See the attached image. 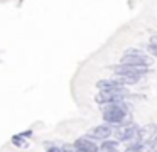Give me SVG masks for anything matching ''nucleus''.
Listing matches in <instances>:
<instances>
[{"instance_id":"nucleus-1","label":"nucleus","mask_w":157,"mask_h":152,"mask_svg":"<svg viewBox=\"0 0 157 152\" xmlns=\"http://www.w3.org/2000/svg\"><path fill=\"white\" fill-rule=\"evenodd\" d=\"M101 113L103 120L112 125H120V123H128L130 115H128V107L125 100L117 101V103H106L101 105Z\"/></svg>"},{"instance_id":"nucleus-2","label":"nucleus","mask_w":157,"mask_h":152,"mask_svg":"<svg viewBox=\"0 0 157 152\" xmlns=\"http://www.w3.org/2000/svg\"><path fill=\"white\" fill-rule=\"evenodd\" d=\"M120 63L130 64V66H139V68H149L152 64L150 57H147L145 54H142L139 49H127L123 57L120 59Z\"/></svg>"},{"instance_id":"nucleus-3","label":"nucleus","mask_w":157,"mask_h":152,"mask_svg":"<svg viewBox=\"0 0 157 152\" xmlns=\"http://www.w3.org/2000/svg\"><path fill=\"white\" fill-rule=\"evenodd\" d=\"M125 96H127V88H122V90H117V91H100L95 100L100 105H106V103L122 101V100H125Z\"/></svg>"},{"instance_id":"nucleus-4","label":"nucleus","mask_w":157,"mask_h":152,"mask_svg":"<svg viewBox=\"0 0 157 152\" xmlns=\"http://www.w3.org/2000/svg\"><path fill=\"white\" fill-rule=\"evenodd\" d=\"M113 71L117 74H128V76H135V78H140L142 80L147 73H149V68H139V66H130V64H117L113 66Z\"/></svg>"},{"instance_id":"nucleus-5","label":"nucleus","mask_w":157,"mask_h":152,"mask_svg":"<svg viewBox=\"0 0 157 152\" xmlns=\"http://www.w3.org/2000/svg\"><path fill=\"white\" fill-rule=\"evenodd\" d=\"M113 134H115L117 140H132V138H135L137 135H139V127H135V125L132 123H123L120 128H117V130H113Z\"/></svg>"},{"instance_id":"nucleus-6","label":"nucleus","mask_w":157,"mask_h":152,"mask_svg":"<svg viewBox=\"0 0 157 152\" xmlns=\"http://www.w3.org/2000/svg\"><path fill=\"white\" fill-rule=\"evenodd\" d=\"M113 125L112 123H103V125H98L95 127L91 132H90V138H96V140H105L108 138L110 135L113 134Z\"/></svg>"},{"instance_id":"nucleus-7","label":"nucleus","mask_w":157,"mask_h":152,"mask_svg":"<svg viewBox=\"0 0 157 152\" xmlns=\"http://www.w3.org/2000/svg\"><path fill=\"white\" fill-rule=\"evenodd\" d=\"M96 147L98 145H95V142H91L86 137H79L75 142V145H73L75 152H96Z\"/></svg>"},{"instance_id":"nucleus-8","label":"nucleus","mask_w":157,"mask_h":152,"mask_svg":"<svg viewBox=\"0 0 157 152\" xmlns=\"http://www.w3.org/2000/svg\"><path fill=\"white\" fill-rule=\"evenodd\" d=\"M98 88L101 91H117V90H122L125 86L118 80H101V81H98Z\"/></svg>"},{"instance_id":"nucleus-9","label":"nucleus","mask_w":157,"mask_h":152,"mask_svg":"<svg viewBox=\"0 0 157 152\" xmlns=\"http://www.w3.org/2000/svg\"><path fill=\"white\" fill-rule=\"evenodd\" d=\"M117 145H118L117 140H106L105 138V142H103L100 147H96V152H115Z\"/></svg>"},{"instance_id":"nucleus-10","label":"nucleus","mask_w":157,"mask_h":152,"mask_svg":"<svg viewBox=\"0 0 157 152\" xmlns=\"http://www.w3.org/2000/svg\"><path fill=\"white\" fill-rule=\"evenodd\" d=\"M117 80L127 86V84H137L140 81V78H135V76H128V74H117Z\"/></svg>"},{"instance_id":"nucleus-11","label":"nucleus","mask_w":157,"mask_h":152,"mask_svg":"<svg viewBox=\"0 0 157 152\" xmlns=\"http://www.w3.org/2000/svg\"><path fill=\"white\" fill-rule=\"evenodd\" d=\"M12 144H15L17 147H27V142H25V138L22 137L21 134H19V135H14V137H12Z\"/></svg>"},{"instance_id":"nucleus-12","label":"nucleus","mask_w":157,"mask_h":152,"mask_svg":"<svg viewBox=\"0 0 157 152\" xmlns=\"http://www.w3.org/2000/svg\"><path fill=\"white\" fill-rule=\"evenodd\" d=\"M147 51L150 53V56H155V57H157V46H154V44H149Z\"/></svg>"},{"instance_id":"nucleus-13","label":"nucleus","mask_w":157,"mask_h":152,"mask_svg":"<svg viewBox=\"0 0 157 152\" xmlns=\"http://www.w3.org/2000/svg\"><path fill=\"white\" fill-rule=\"evenodd\" d=\"M21 135H22L24 138H27V137H32V130H25L24 134H21Z\"/></svg>"},{"instance_id":"nucleus-14","label":"nucleus","mask_w":157,"mask_h":152,"mask_svg":"<svg viewBox=\"0 0 157 152\" xmlns=\"http://www.w3.org/2000/svg\"><path fill=\"white\" fill-rule=\"evenodd\" d=\"M48 152H63V149H58V147H49Z\"/></svg>"}]
</instances>
